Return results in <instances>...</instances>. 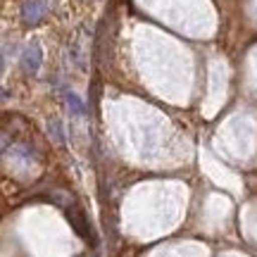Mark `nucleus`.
Instances as JSON below:
<instances>
[{
  "label": "nucleus",
  "mask_w": 257,
  "mask_h": 257,
  "mask_svg": "<svg viewBox=\"0 0 257 257\" xmlns=\"http://www.w3.org/2000/svg\"><path fill=\"white\" fill-rule=\"evenodd\" d=\"M64 102H67V107H69L72 114H76V117H83V114H86V105H83V100L76 93H67V95H64Z\"/></svg>",
  "instance_id": "obj_4"
},
{
  "label": "nucleus",
  "mask_w": 257,
  "mask_h": 257,
  "mask_svg": "<svg viewBox=\"0 0 257 257\" xmlns=\"http://www.w3.org/2000/svg\"><path fill=\"white\" fill-rule=\"evenodd\" d=\"M48 136L53 138L55 146H64V131H62L60 119H50V124H48Z\"/></svg>",
  "instance_id": "obj_5"
},
{
  "label": "nucleus",
  "mask_w": 257,
  "mask_h": 257,
  "mask_svg": "<svg viewBox=\"0 0 257 257\" xmlns=\"http://www.w3.org/2000/svg\"><path fill=\"white\" fill-rule=\"evenodd\" d=\"M64 214H67V219L72 224V229L81 236V238H91V229H88V221H86V214H83L74 202H69L67 207H64Z\"/></svg>",
  "instance_id": "obj_3"
},
{
  "label": "nucleus",
  "mask_w": 257,
  "mask_h": 257,
  "mask_svg": "<svg viewBox=\"0 0 257 257\" xmlns=\"http://www.w3.org/2000/svg\"><path fill=\"white\" fill-rule=\"evenodd\" d=\"M19 15H22V24L24 27H38L48 15V3L46 0H24Z\"/></svg>",
  "instance_id": "obj_1"
},
{
  "label": "nucleus",
  "mask_w": 257,
  "mask_h": 257,
  "mask_svg": "<svg viewBox=\"0 0 257 257\" xmlns=\"http://www.w3.org/2000/svg\"><path fill=\"white\" fill-rule=\"evenodd\" d=\"M19 64H22V72L34 76L38 74L41 64H43V50L38 43H29L24 50H22V57H19Z\"/></svg>",
  "instance_id": "obj_2"
}]
</instances>
